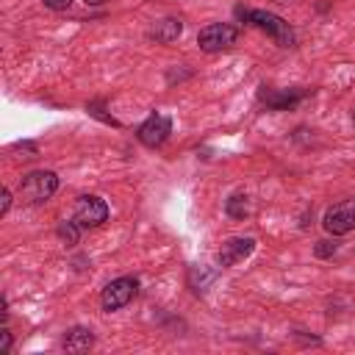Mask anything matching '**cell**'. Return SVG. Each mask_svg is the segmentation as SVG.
Here are the masks:
<instances>
[{
	"instance_id": "8992f818",
	"label": "cell",
	"mask_w": 355,
	"mask_h": 355,
	"mask_svg": "<svg viewBox=\"0 0 355 355\" xmlns=\"http://www.w3.org/2000/svg\"><path fill=\"white\" fill-rule=\"evenodd\" d=\"M324 230L333 233V236H344L355 227V200H344L333 208L324 211V219H322Z\"/></svg>"
},
{
	"instance_id": "9c48e42d",
	"label": "cell",
	"mask_w": 355,
	"mask_h": 355,
	"mask_svg": "<svg viewBox=\"0 0 355 355\" xmlns=\"http://www.w3.org/2000/svg\"><path fill=\"white\" fill-rule=\"evenodd\" d=\"M94 344V336H92V330H86V327H75V330H69L67 336H64V349L67 352H83V349H89Z\"/></svg>"
},
{
	"instance_id": "3957f363",
	"label": "cell",
	"mask_w": 355,
	"mask_h": 355,
	"mask_svg": "<svg viewBox=\"0 0 355 355\" xmlns=\"http://www.w3.org/2000/svg\"><path fill=\"white\" fill-rule=\"evenodd\" d=\"M105 219H108V205H105V200H100V197H94V194L78 197L75 211H72V222H75L80 230H83V227H100Z\"/></svg>"
},
{
	"instance_id": "30bf717a",
	"label": "cell",
	"mask_w": 355,
	"mask_h": 355,
	"mask_svg": "<svg viewBox=\"0 0 355 355\" xmlns=\"http://www.w3.org/2000/svg\"><path fill=\"white\" fill-rule=\"evenodd\" d=\"M178 33H180V19H161V22L153 28V36H155L158 42H172Z\"/></svg>"
},
{
	"instance_id": "5bb4252c",
	"label": "cell",
	"mask_w": 355,
	"mask_h": 355,
	"mask_svg": "<svg viewBox=\"0 0 355 355\" xmlns=\"http://www.w3.org/2000/svg\"><path fill=\"white\" fill-rule=\"evenodd\" d=\"M330 250H336V244H330V241H319L316 255H330Z\"/></svg>"
},
{
	"instance_id": "5b68a950",
	"label": "cell",
	"mask_w": 355,
	"mask_h": 355,
	"mask_svg": "<svg viewBox=\"0 0 355 355\" xmlns=\"http://www.w3.org/2000/svg\"><path fill=\"white\" fill-rule=\"evenodd\" d=\"M247 19L252 25H258L261 31H266L277 44L283 47H291L294 44V31L286 19H280L277 14H269V11H247Z\"/></svg>"
},
{
	"instance_id": "9a60e30c",
	"label": "cell",
	"mask_w": 355,
	"mask_h": 355,
	"mask_svg": "<svg viewBox=\"0 0 355 355\" xmlns=\"http://www.w3.org/2000/svg\"><path fill=\"white\" fill-rule=\"evenodd\" d=\"M11 349V333H8V327L3 330V352H8Z\"/></svg>"
},
{
	"instance_id": "4fadbf2b",
	"label": "cell",
	"mask_w": 355,
	"mask_h": 355,
	"mask_svg": "<svg viewBox=\"0 0 355 355\" xmlns=\"http://www.w3.org/2000/svg\"><path fill=\"white\" fill-rule=\"evenodd\" d=\"M3 202H0V216H6L8 214V208H11V191L8 189H3V197H0Z\"/></svg>"
},
{
	"instance_id": "2e32d148",
	"label": "cell",
	"mask_w": 355,
	"mask_h": 355,
	"mask_svg": "<svg viewBox=\"0 0 355 355\" xmlns=\"http://www.w3.org/2000/svg\"><path fill=\"white\" fill-rule=\"evenodd\" d=\"M86 6H100V3H105V0H83Z\"/></svg>"
},
{
	"instance_id": "6da1fadb",
	"label": "cell",
	"mask_w": 355,
	"mask_h": 355,
	"mask_svg": "<svg viewBox=\"0 0 355 355\" xmlns=\"http://www.w3.org/2000/svg\"><path fill=\"white\" fill-rule=\"evenodd\" d=\"M55 189H58V178L50 169L31 172V175H25L19 180V197L25 202H44V200H50L55 194Z\"/></svg>"
},
{
	"instance_id": "7a4b0ae2",
	"label": "cell",
	"mask_w": 355,
	"mask_h": 355,
	"mask_svg": "<svg viewBox=\"0 0 355 355\" xmlns=\"http://www.w3.org/2000/svg\"><path fill=\"white\" fill-rule=\"evenodd\" d=\"M236 39H239V28L230 25V22H214V25H205V28L197 33V44H200V50H205V53L227 50L230 44H236Z\"/></svg>"
},
{
	"instance_id": "7c38bea8",
	"label": "cell",
	"mask_w": 355,
	"mask_h": 355,
	"mask_svg": "<svg viewBox=\"0 0 355 355\" xmlns=\"http://www.w3.org/2000/svg\"><path fill=\"white\" fill-rule=\"evenodd\" d=\"M44 6H47V8H53V11H64V8H69V6H72V0H44Z\"/></svg>"
},
{
	"instance_id": "ba28073f",
	"label": "cell",
	"mask_w": 355,
	"mask_h": 355,
	"mask_svg": "<svg viewBox=\"0 0 355 355\" xmlns=\"http://www.w3.org/2000/svg\"><path fill=\"white\" fill-rule=\"evenodd\" d=\"M252 250H255V239H250V236H236V239L222 241V247H219V252H216V261H219V266H233V263L244 261Z\"/></svg>"
},
{
	"instance_id": "277c9868",
	"label": "cell",
	"mask_w": 355,
	"mask_h": 355,
	"mask_svg": "<svg viewBox=\"0 0 355 355\" xmlns=\"http://www.w3.org/2000/svg\"><path fill=\"white\" fill-rule=\"evenodd\" d=\"M136 291H139V280L136 277H116V280H111L105 288H103V294H100V302H103V311H119L122 305H128L133 297H136Z\"/></svg>"
},
{
	"instance_id": "8fae6325",
	"label": "cell",
	"mask_w": 355,
	"mask_h": 355,
	"mask_svg": "<svg viewBox=\"0 0 355 355\" xmlns=\"http://www.w3.org/2000/svg\"><path fill=\"white\" fill-rule=\"evenodd\" d=\"M227 214L236 216V219L247 216V197H244V194H233V197L227 200Z\"/></svg>"
},
{
	"instance_id": "52a82bcc",
	"label": "cell",
	"mask_w": 355,
	"mask_h": 355,
	"mask_svg": "<svg viewBox=\"0 0 355 355\" xmlns=\"http://www.w3.org/2000/svg\"><path fill=\"white\" fill-rule=\"evenodd\" d=\"M169 133H172V122H169V116H164V114L147 116V119L139 125V130H136V136H139V141H141L144 147H161V144L169 139Z\"/></svg>"
}]
</instances>
